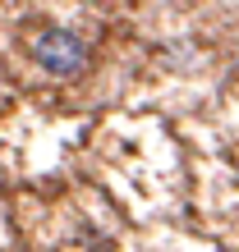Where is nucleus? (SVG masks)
Segmentation results:
<instances>
[{
    "label": "nucleus",
    "mask_w": 239,
    "mask_h": 252,
    "mask_svg": "<svg viewBox=\"0 0 239 252\" xmlns=\"http://www.w3.org/2000/svg\"><path fill=\"white\" fill-rule=\"evenodd\" d=\"M33 55H37V64L46 73L74 78V73L87 64V41L79 32H69V28H46V32L33 41Z\"/></svg>",
    "instance_id": "1"
}]
</instances>
